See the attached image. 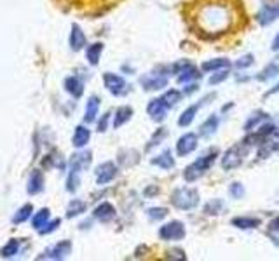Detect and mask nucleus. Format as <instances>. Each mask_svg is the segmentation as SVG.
<instances>
[{"mask_svg": "<svg viewBox=\"0 0 279 261\" xmlns=\"http://www.w3.org/2000/svg\"><path fill=\"white\" fill-rule=\"evenodd\" d=\"M216 157H218V152H216V150H213V152H209L208 155L199 157L196 162L187 165L185 171H183V179H185V181H189V183H192V181H197L199 178H203V176L206 174L209 169H211V165L215 164Z\"/></svg>", "mask_w": 279, "mask_h": 261, "instance_id": "nucleus-1", "label": "nucleus"}, {"mask_svg": "<svg viewBox=\"0 0 279 261\" xmlns=\"http://www.w3.org/2000/svg\"><path fill=\"white\" fill-rule=\"evenodd\" d=\"M171 204L176 209L190 211V209L197 207V204H199V192L196 188H189V186H180L171 193Z\"/></svg>", "mask_w": 279, "mask_h": 261, "instance_id": "nucleus-2", "label": "nucleus"}, {"mask_svg": "<svg viewBox=\"0 0 279 261\" xmlns=\"http://www.w3.org/2000/svg\"><path fill=\"white\" fill-rule=\"evenodd\" d=\"M244 145H234L223 153L222 157V167L223 171H232V169H237L244 160Z\"/></svg>", "mask_w": 279, "mask_h": 261, "instance_id": "nucleus-3", "label": "nucleus"}, {"mask_svg": "<svg viewBox=\"0 0 279 261\" xmlns=\"http://www.w3.org/2000/svg\"><path fill=\"white\" fill-rule=\"evenodd\" d=\"M159 237L163 238V240H171V242L182 240V238L185 237V226H183V223L178 221V219L170 221L159 228Z\"/></svg>", "mask_w": 279, "mask_h": 261, "instance_id": "nucleus-4", "label": "nucleus"}, {"mask_svg": "<svg viewBox=\"0 0 279 261\" xmlns=\"http://www.w3.org/2000/svg\"><path fill=\"white\" fill-rule=\"evenodd\" d=\"M103 82L105 87L115 96H124L127 93V84L126 80L122 79L120 75H115V73H105L103 75Z\"/></svg>", "mask_w": 279, "mask_h": 261, "instance_id": "nucleus-5", "label": "nucleus"}, {"mask_svg": "<svg viewBox=\"0 0 279 261\" xmlns=\"http://www.w3.org/2000/svg\"><path fill=\"white\" fill-rule=\"evenodd\" d=\"M197 148V136L194 132H185L176 143V153L178 157H187Z\"/></svg>", "mask_w": 279, "mask_h": 261, "instance_id": "nucleus-6", "label": "nucleus"}, {"mask_svg": "<svg viewBox=\"0 0 279 261\" xmlns=\"http://www.w3.org/2000/svg\"><path fill=\"white\" fill-rule=\"evenodd\" d=\"M70 252H72V242H70V240H61V242H58L56 245H53V247L47 249V251L44 252L42 256H39V259H42V258L63 259V258H67Z\"/></svg>", "mask_w": 279, "mask_h": 261, "instance_id": "nucleus-7", "label": "nucleus"}, {"mask_svg": "<svg viewBox=\"0 0 279 261\" xmlns=\"http://www.w3.org/2000/svg\"><path fill=\"white\" fill-rule=\"evenodd\" d=\"M168 110H170V106H168V103L164 101L163 98L152 99V101L149 103V106H147V112H149L150 119L156 120V122H163V120L166 119Z\"/></svg>", "mask_w": 279, "mask_h": 261, "instance_id": "nucleus-8", "label": "nucleus"}, {"mask_svg": "<svg viewBox=\"0 0 279 261\" xmlns=\"http://www.w3.org/2000/svg\"><path fill=\"white\" fill-rule=\"evenodd\" d=\"M117 176V165L113 162H103L96 169V183L98 185H106Z\"/></svg>", "mask_w": 279, "mask_h": 261, "instance_id": "nucleus-9", "label": "nucleus"}, {"mask_svg": "<svg viewBox=\"0 0 279 261\" xmlns=\"http://www.w3.org/2000/svg\"><path fill=\"white\" fill-rule=\"evenodd\" d=\"M140 84L145 91H159L168 86V79L163 75H143L140 79Z\"/></svg>", "mask_w": 279, "mask_h": 261, "instance_id": "nucleus-10", "label": "nucleus"}, {"mask_svg": "<svg viewBox=\"0 0 279 261\" xmlns=\"http://www.w3.org/2000/svg\"><path fill=\"white\" fill-rule=\"evenodd\" d=\"M279 18V7H274V6H263L262 9L258 11V14H256V21H258L262 27H267V25L274 23Z\"/></svg>", "mask_w": 279, "mask_h": 261, "instance_id": "nucleus-11", "label": "nucleus"}, {"mask_svg": "<svg viewBox=\"0 0 279 261\" xmlns=\"http://www.w3.org/2000/svg\"><path fill=\"white\" fill-rule=\"evenodd\" d=\"M91 164V153L89 152H79L72 155L70 159V171L80 172L82 169H87Z\"/></svg>", "mask_w": 279, "mask_h": 261, "instance_id": "nucleus-12", "label": "nucleus"}, {"mask_svg": "<svg viewBox=\"0 0 279 261\" xmlns=\"http://www.w3.org/2000/svg\"><path fill=\"white\" fill-rule=\"evenodd\" d=\"M94 218L98 219V221L101 223H108L112 221L113 218H115V207H113L112 204H108V202H103V204H100L96 209H94Z\"/></svg>", "mask_w": 279, "mask_h": 261, "instance_id": "nucleus-13", "label": "nucleus"}, {"mask_svg": "<svg viewBox=\"0 0 279 261\" xmlns=\"http://www.w3.org/2000/svg\"><path fill=\"white\" fill-rule=\"evenodd\" d=\"M84 46H86V35L80 30L79 25H73L72 32H70V47L73 51H80L84 49Z\"/></svg>", "mask_w": 279, "mask_h": 261, "instance_id": "nucleus-14", "label": "nucleus"}, {"mask_svg": "<svg viewBox=\"0 0 279 261\" xmlns=\"http://www.w3.org/2000/svg\"><path fill=\"white\" fill-rule=\"evenodd\" d=\"M89 138H91L89 129H87V127H84V126H79V127H75L72 143H73V146H75V148H84V146L89 143Z\"/></svg>", "mask_w": 279, "mask_h": 261, "instance_id": "nucleus-15", "label": "nucleus"}, {"mask_svg": "<svg viewBox=\"0 0 279 261\" xmlns=\"http://www.w3.org/2000/svg\"><path fill=\"white\" fill-rule=\"evenodd\" d=\"M260 223H262V219L253 218V216H237V218L232 219V225L236 228H243V230L256 228V226H260Z\"/></svg>", "mask_w": 279, "mask_h": 261, "instance_id": "nucleus-16", "label": "nucleus"}, {"mask_svg": "<svg viewBox=\"0 0 279 261\" xmlns=\"http://www.w3.org/2000/svg\"><path fill=\"white\" fill-rule=\"evenodd\" d=\"M98 110H100V98L98 96H91L87 99V105H86V115H84V120L87 124L94 122L98 115Z\"/></svg>", "mask_w": 279, "mask_h": 261, "instance_id": "nucleus-17", "label": "nucleus"}, {"mask_svg": "<svg viewBox=\"0 0 279 261\" xmlns=\"http://www.w3.org/2000/svg\"><path fill=\"white\" fill-rule=\"evenodd\" d=\"M44 188V176L40 171H34L30 176V179H28V193H32V195H37L39 192H42Z\"/></svg>", "mask_w": 279, "mask_h": 261, "instance_id": "nucleus-18", "label": "nucleus"}, {"mask_svg": "<svg viewBox=\"0 0 279 261\" xmlns=\"http://www.w3.org/2000/svg\"><path fill=\"white\" fill-rule=\"evenodd\" d=\"M133 115V108L131 106H120L115 110V117H113V129H119L120 126L127 122Z\"/></svg>", "mask_w": 279, "mask_h": 261, "instance_id": "nucleus-19", "label": "nucleus"}, {"mask_svg": "<svg viewBox=\"0 0 279 261\" xmlns=\"http://www.w3.org/2000/svg\"><path fill=\"white\" fill-rule=\"evenodd\" d=\"M152 164L157 165V167H161V169L175 167V159H173V155H171V150H164L163 153H159L157 157H154Z\"/></svg>", "mask_w": 279, "mask_h": 261, "instance_id": "nucleus-20", "label": "nucleus"}, {"mask_svg": "<svg viewBox=\"0 0 279 261\" xmlns=\"http://www.w3.org/2000/svg\"><path fill=\"white\" fill-rule=\"evenodd\" d=\"M65 89H67V93L72 94L73 98H80L84 93L82 82H80L77 77H68V79L65 80Z\"/></svg>", "mask_w": 279, "mask_h": 261, "instance_id": "nucleus-21", "label": "nucleus"}, {"mask_svg": "<svg viewBox=\"0 0 279 261\" xmlns=\"http://www.w3.org/2000/svg\"><path fill=\"white\" fill-rule=\"evenodd\" d=\"M229 66H230L229 60H225V58H216V60L204 61L203 66H201V70H203V72H216V70L229 68Z\"/></svg>", "mask_w": 279, "mask_h": 261, "instance_id": "nucleus-22", "label": "nucleus"}, {"mask_svg": "<svg viewBox=\"0 0 279 261\" xmlns=\"http://www.w3.org/2000/svg\"><path fill=\"white\" fill-rule=\"evenodd\" d=\"M197 110H199V105H192V106H189L187 110H183L182 115H180V119H178V126L180 127L190 126V124H192V120L196 119Z\"/></svg>", "mask_w": 279, "mask_h": 261, "instance_id": "nucleus-23", "label": "nucleus"}, {"mask_svg": "<svg viewBox=\"0 0 279 261\" xmlns=\"http://www.w3.org/2000/svg\"><path fill=\"white\" fill-rule=\"evenodd\" d=\"M86 209H87L86 202L79 200V198H73L67 207V218H77V216H80L82 212H86Z\"/></svg>", "mask_w": 279, "mask_h": 261, "instance_id": "nucleus-24", "label": "nucleus"}, {"mask_svg": "<svg viewBox=\"0 0 279 261\" xmlns=\"http://www.w3.org/2000/svg\"><path fill=\"white\" fill-rule=\"evenodd\" d=\"M101 53H103V44H101V42L91 44V46L87 47V51H86V58H87V61H89L91 65H98V61H100Z\"/></svg>", "mask_w": 279, "mask_h": 261, "instance_id": "nucleus-25", "label": "nucleus"}, {"mask_svg": "<svg viewBox=\"0 0 279 261\" xmlns=\"http://www.w3.org/2000/svg\"><path fill=\"white\" fill-rule=\"evenodd\" d=\"M197 79H201L199 70H197L196 66L190 65V66H187V68L178 75V84H189V82H192V80H197Z\"/></svg>", "mask_w": 279, "mask_h": 261, "instance_id": "nucleus-26", "label": "nucleus"}, {"mask_svg": "<svg viewBox=\"0 0 279 261\" xmlns=\"http://www.w3.org/2000/svg\"><path fill=\"white\" fill-rule=\"evenodd\" d=\"M218 122L220 120H218V117L216 115L208 117V119L203 122V126L199 127V136H211L213 132L218 129Z\"/></svg>", "mask_w": 279, "mask_h": 261, "instance_id": "nucleus-27", "label": "nucleus"}, {"mask_svg": "<svg viewBox=\"0 0 279 261\" xmlns=\"http://www.w3.org/2000/svg\"><path fill=\"white\" fill-rule=\"evenodd\" d=\"M269 119V115H267L265 112H256V113H253L251 117H249L248 120H246V124H244V131L246 132H249V131H253L255 127H258L260 124L263 122V120H267Z\"/></svg>", "mask_w": 279, "mask_h": 261, "instance_id": "nucleus-28", "label": "nucleus"}, {"mask_svg": "<svg viewBox=\"0 0 279 261\" xmlns=\"http://www.w3.org/2000/svg\"><path fill=\"white\" fill-rule=\"evenodd\" d=\"M223 200L222 198H213V200H209L206 205H204V214L208 216H216L220 214V212L223 211Z\"/></svg>", "mask_w": 279, "mask_h": 261, "instance_id": "nucleus-29", "label": "nucleus"}, {"mask_svg": "<svg viewBox=\"0 0 279 261\" xmlns=\"http://www.w3.org/2000/svg\"><path fill=\"white\" fill-rule=\"evenodd\" d=\"M49 214H51L49 209H46V207L40 209V211L34 216V219H32V225H34V228H35V230H40V228H42V226L46 225L47 221H49Z\"/></svg>", "mask_w": 279, "mask_h": 261, "instance_id": "nucleus-30", "label": "nucleus"}, {"mask_svg": "<svg viewBox=\"0 0 279 261\" xmlns=\"http://www.w3.org/2000/svg\"><path fill=\"white\" fill-rule=\"evenodd\" d=\"M18 251H20V240L13 238V240H9L6 245H4L2 251H0V254H2L4 258H13V256L18 254Z\"/></svg>", "mask_w": 279, "mask_h": 261, "instance_id": "nucleus-31", "label": "nucleus"}, {"mask_svg": "<svg viewBox=\"0 0 279 261\" xmlns=\"http://www.w3.org/2000/svg\"><path fill=\"white\" fill-rule=\"evenodd\" d=\"M32 211H34L32 204L23 205V207H21L20 211H18L16 214L13 216V223H16V225H20V223H25V221H27V219L32 216Z\"/></svg>", "mask_w": 279, "mask_h": 261, "instance_id": "nucleus-32", "label": "nucleus"}, {"mask_svg": "<svg viewBox=\"0 0 279 261\" xmlns=\"http://www.w3.org/2000/svg\"><path fill=\"white\" fill-rule=\"evenodd\" d=\"M276 75H279V66L276 63H270L269 66H265V68L260 72V75H256V79L258 80H269V79H274Z\"/></svg>", "mask_w": 279, "mask_h": 261, "instance_id": "nucleus-33", "label": "nucleus"}, {"mask_svg": "<svg viewBox=\"0 0 279 261\" xmlns=\"http://www.w3.org/2000/svg\"><path fill=\"white\" fill-rule=\"evenodd\" d=\"M182 94H183V93H180V91L171 89V91H166V93H164L163 99L168 103V106H170V108H171V106H175L176 103H178L180 99H182Z\"/></svg>", "mask_w": 279, "mask_h": 261, "instance_id": "nucleus-34", "label": "nucleus"}, {"mask_svg": "<svg viewBox=\"0 0 279 261\" xmlns=\"http://www.w3.org/2000/svg\"><path fill=\"white\" fill-rule=\"evenodd\" d=\"M147 214H149V218L154 219V221H159V219L168 216V209L166 207H150L149 211H147Z\"/></svg>", "mask_w": 279, "mask_h": 261, "instance_id": "nucleus-35", "label": "nucleus"}, {"mask_svg": "<svg viewBox=\"0 0 279 261\" xmlns=\"http://www.w3.org/2000/svg\"><path fill=\"white\" fill-rule=\"evenodd\" d=\"M79 183H80V179H79V172L70 171L68 179H67V190H68V192H75V190L79 188Z\"/></svg>", "mask_w": 279, "mask_h": 261, "instance_id": "nucleus-36", "label": "nucleus"}, {"mask_svg": "<svg viewBox=\"0 0 279 261\" xmlns=\"http://www.w3.org/2000/svg\"><path fill=\"white\" fill-rule=\"evenodd\" d=\"M229 193L232 198H243L244 197V186L241 183H232L229 188Z\"/></svg>", "mask_w": 279, "mask_h": 261, "instance_id": "nucleus-37", "label": "nucleus"}, {"mask_svg": "<svg viewBox=\"0 0 279 261\" xmlns=\"http://www.w3.org/2000/svg\"><path fill=\"white\" fill-rule=\"evenodd\" d=\"M253 61H255V58H253L251 54H244V56H241L239 60L236 61V68L244 70V68H248V66H251Z\"/></svg>", "mask_w": 279, "mask_h": 261, "instance_id": "nucleus-38", "label": "nucleus"}, {"mask_svg": "<svg viewBox=\"0 0 279 261\" xmlns=\"http://www.w3.org/2000/svg\"><path fill=\"white\" fill-rule=\"evenodd\" d=\"M164 136H166V129H163V127H161V129H157V132H156V134H154V138L150 139V143H149V146H147V150H150V148H152V146L159 145V143L163 141Z\"/></svg>", "mask_w": 279, "mask_h": 261, "instance_id": "nucleus-39", "label": "nucleus"}, {"mask_svg": "<svg viewBox=\"0 0 279 261\" xmlns=\"http://www.w3.org/2000/svg\"><path fill=\"white\" fill-rule=\"evenodd\" d=\"M227 77H229V70H222V72H218L213 77H209V84H211V86H216V84H220L222 80H225Z\"/></svg>", "mask_w": 279, "mask_h": 261, "instance_id": "nucleus-40", "label": "nucleus"}, {"mask_svg": "<svg viewBox=\"0 0 279 261\" xmlns=\"http://www.w3.org/2000/svg\"><path fill=\"white\" fill-rule=\"evenodd\" d=\"M60 219H54V221H51V223H46V225L42 226V228L39 230V233L40 235H47V233H51V231H54L58 228V226H60Z\"/></svg>", "mask_w": 279, "mask_h": 261, "instance_id": "nucleus-41", "label": "nucleus"}, {"mask_svg": "<svg viewBox=\"0 0 279 261\" xmlns=\"http://www.w3.org/2000/svg\"><path fill=\"white\" fill-rule=\"evenodd\" d=\"M187 66H190V61H180V63H175L173 66H171V72L176 73V75H180Z\"/></svg>", "mask_w": 279, "mask_h": 261, "instance_id": "nucleus-42", "label": "nucleus"}, {"mask_svg": "<svg viewBox=\"0 0 279 261\" xmlns=\"http://www.w3.org/2000/svg\"><path fill=\"white\" fill-rule=\"evenodd\" d=\"M168 254H170L168 258H171V259H187L185 252H183L182 249H173V251H170Z\"/></svg>", "mask_w": 279, "mask_h": 261, "instance_id": "nucleus-43", "label": "nucleus"}, {"mask_svg": "<svg viewBox=\"0 0 279 261\" xmlns=\"http://www.w3.org/2000/svg\"><path fill=\"white\" fill-rule=\"evenodd\" d=\"M108 120H110V113H105V115L101 117L100 122H98V131H100V132L106 131V126H108Z\"/></svg>", "mask_w": 279, "mask_h": 261, "instance_id": "nucleus-44", "label": "nucleus"}, {"mask_svg": "<svg viewBox=\"0 0 279 261\" xmlns=\"http://www.w3.org/2000/svg\"><path fill=\"white\" fill-rule=\"evenodd\" d=\"M269 230L274 231V233H279V216H276V218L269 223Z\"/></svg>", "mask_w": 279, "mask_h": 261, "instance_id": "nucleus-45", "label": "nucleus"}, {"mask_svg": "<svg viewBox=\"0 0 279 261\" xmlns=\"http://www.w3.org/2000/svg\"><path fill=\"white\" fill-rule=\"evenodd\" d=\"M194 91H197V86H196V84H190L187 89H183V94H192Z\"/></svg>", "mask_w": 279, "mask_h": 261, "instance_id": "nucleus-46", "label": "nucleus"}, {"mask_svg": "<svg viewBox=\"0 0 279 261\" xmlns=\"http://www.w3.org/2000/svg\"><path fill=\"white\" fill-rule=\"evenodd\" d=\"M276 93H279V84H276V86L272 87V89H269L265 93V96H272V94H276Z\"/></svg>", "mask_w": 279, "mask_h": 261, "instance_id": "nucleus-47", "label": "nucleus"}, {"mask_svg": "<svg viewBox=\"0 0 279 261\" xmlns=\"http://www.w3.org/2000/svg\"><path fill=\"white\" fill-rule=\"evenodd\" d=\"M272 51H279V33L274 37V40H272Z\"/></svg>", "mask_w": 279, "mask_h": 261, "instance_id": "nucleus-48", "label": "nucleus"}, {"mask_svg": "<svg viewBox=\"0 0 279 261\" xmlns=\"http://www.w3.org/2000/svg\"><path fill=\"white\" fill-rule=\"evenodd\" d=\"M152 193H159V188H157V186H152V188L145 190V195H152Z\"/></svg>", "mask_w": 279, "mask_h": 261, "instance_id": "nucleus-49", "label": "nucleus"}, {"mask_svg": "<svg viewBox=\"0 0 279 261\" xmlns=\"http://www.w3.org/2000/svg\"><path fill=\"white\" fill-rule=\"evenodd\" d=\"M277 150H279V146H277Z\"/></svg>", "mask_w": 279, "mask_h": 261, "instance_id": "nucleus-50", "label": "nucleus"}]
</instances>
